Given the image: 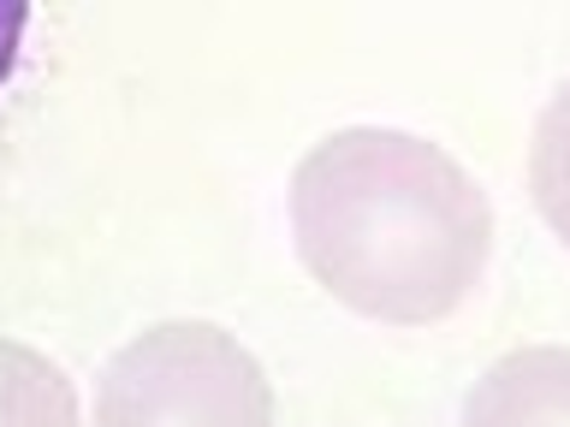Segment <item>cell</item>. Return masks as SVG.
I'll use <instances>...</instances> for the list:
<instances>
[{"mask_svg":"<svg viewBox=\"0 0 570 427\" xmlns=\"http://www.w3.org/2000/svg\"><path fill=\"white\" fill-rule=\"evenodd\" d=\"M292 238L333 302L428 327L470 302L493 256L488 190L440 142L345 125L292 172Z\"/></svg>","mask_w":570,"mask_h":427,"instance_id":"1","label":"cell"},{"mask_svg":"<svg viewBox=\"0 0 570 427\" xmlns=\"http://www.w3.org/2000/svg\"><path fill=\"white\" fill-rule=\"evenodd\" d=\"M96 427H274V386L226 327L160 320L107 363Z\"/></svg>","mask_w":570,"mask_h":427,"instance_id":"2","label":"cell"},{"mask_svg":"<svg viewBox=\"0 0 570 427\" xmlns=\"http://www.w3.org/2000/svg\"><path fill=\"white\" fill-rule=\"evenodd\" d=\"M463 427H570V345H523L481 374Z\"/></svg>","mask_w":570,"mask_h":427,"instance_id":"3","label":"cell"},{"mask_svg":"<svg viewBox=\"0 0 570 427\" xmlns=\"http://www.w3.org/2000/svg\"><path fill=\"white\" fill-rule=\"evenodd\" d=\"M0 427H78L71 380L18 338H0Z\"/></svg>","mask_w":570,"mask_h":427,"instance_id":"4","label":"cell"},{"mask_svg":"<svg viewBox=\"0 0 570 427\" xmlns=\"http://www.w3.org/2000/svg\"><path fill=\"white\" fill-rule=\"evenodd\" d=\"M529 196L552 226V238L570 249V78L552 89V101L534 119L529 142Z\"/></svg>","mask_w":570,"mask_h":427,"instance_id":"5","label":"cell"},{"mask_svg":"<svg viewBox=\"0 0 570 427\" xmlns=\"http://www.w3.org/2000/svg\"><path fill=\"white\" fill-rule=\"evenodd\" d=\"M24 18H30V0H0V83L18 60V36H24Z\"/></svg>","mask_w":570,"mask_h":427,"instance_id":"6","label":"cell"}]
</instances>
